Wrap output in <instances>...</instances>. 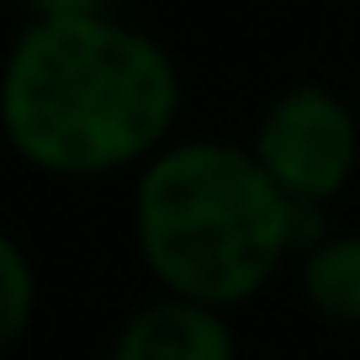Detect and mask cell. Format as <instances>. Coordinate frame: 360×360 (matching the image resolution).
Returning <instances> with one entry per match:
<instances>
[{"mask_svg": "<svg viewBox=\"0 0 360 360\" xmlns=\"http://www.w3.org/2000/svg\"><path fill=\"white\" fill-rule=\"evenodd\" d=\"M43 16H101L106 0H32Z\"/></svg>", "mask_w": 360, "mask_h": 360, "instance_id": "cell-7", "label": "cell"}, {"mask_svg": "<svg viewBox=\"0 0 360 360\" xmlns=\"http://www.w3.org/2000/svg\"><path fill=\"white\" fill-rule=\"evenodd\" d=\"M175 112L169 53L112 16H37L0 79L6 138L53 175H106L154 154Z\"/></svg>", "mask_w": 360, "mask_h": 360, "instance_id": "cell-1", "label": "cell"}, {"mask_svg": "<svg viewBox=\"0 0 360 360\" xmlns=\"http://www.w3.org/2000/svg\"><path fill=\"white\" fill-rule=\"evenodd\" d=\"M302 292L328 323L360 328V233H328L307 249Z\"/></svg>", "mask_w": 360, "mask_h": 360, "instance_id": "cell-5", "label": "cell"}, {"mask_svg": "<svg viewBox=\"0 0 360 360\" xmlns=\"http://www.w3.org/2000/svg\"><path fill=\"white\" fill-rule=\"evenodd\" d=\"M302 207L233 143H175L138 180V249L169 297L207 307L249 302L302 233Z\"/></svg>", "mask_w": 360, "mask_h": 360, "instance_id": "cell-2", "label": "cell"}, {"mask_svg": "<svg viewBox=\"0 0 360 360\" xmlns=\"http://www.w3.org/2000/svg\"><path fill=\"white\" fill-rule=\"evenodd\" d=\"M32 297H37L32 265H27V255L11 244V238L0 233V349L27 328V318H32Z\"/></svg>", "mask_w": 360, "mask_h": 360, "instance_id": "cell-6", "label": "cell"}, {"mask_svg": "<svg viewBox=\"0 0 360 360\" xmlns=\"http://www.w3.org/2000/svg\"><path fill=\"white\" fill-rule=\"evenodd\" d=\"M255 159L286 202L318 207L345 191L360 159V127L349 106L323 85H297L265 112L255 138Z\"/></svg>", "mask_w": 360, "mask_h": 360, "instance_id": "cell-3", "label": "cell"}, {"mask_svg": "<svg viewBox=\"0 0 360 360\" xmlns=\"http://www.w3.org/2000/svg\"><path fill=\"white\" fill-rule=\"evenodd\" d=\"M112 360H233V328L207 302L165 297L117 334Z\"/></svg>", "mask_w": 360, "mask_h": 360, "instance_id": "cell-4", "label": "cell"}]
</instances>
